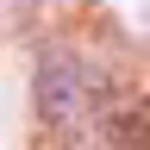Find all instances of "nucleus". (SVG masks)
<instances>
[{
	"label": "nucleus",
	"mask_w": 150,
	"mask_h": 150,
	"mask_svg": "<svg viewBox=\"0 0 150 150\" xmlns=\"http://www.w3.org/2000/svg\"><path fill=\"white\" fill-rule=\"evenodd\" d=\"M31 94H38V112H44L50 125H75V119L94 112V100H100V75H94L81 56H44Z\"/></svg>",
	"instance_id": "nucleus-1"
}]
</instances>
